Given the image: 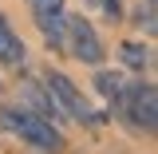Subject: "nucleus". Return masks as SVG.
Wrapping results in <instances>:
<instances>
[{"label":"nucleus","instance_id":"obj_1","mask_svg":"<svg viewBox=\"0 0 158 154\" xmlns=\"http://www.w3.org/2000/svg\"><path fill=\"white\" fill-rule=\"evenodd\" d=\"M0 127L8 131V135L24 138L28 146H36L44 154H63V135H59L56 123H48V119L32 115L28 107H20V103H0Z\"/></svg>","mask_w":158,"mask_h":154},{"label":"nucleus","instance_id":"obj_2","mask_svg":"<svg viewBox=\"0 0 158 154\" xmlns=\"http://www.w3.org/2000/svg\"><path fill=\"white\" fill-rule=\"evenodd\" d=\"M115 111L118 119L135 131V135H154V123H158V95H154V83H123V91L115 99Z\"/></svg>","mask_w":158,"mask_h":154},{"label":"nucleus","instance_id":"obj_3","mask_svg":"<svg viewBox=\"0 0 158 154\" xmlns=\"http://www.w3.org/2000/svg\"><path fill=\"white\" fill-rule=\"evenodd\" d=\"M44 87H48V95L56 99V107H59L67 119H75V123H83V127H103V115L87 103V95H83L63 71H56V67L44 71Z\"/></svg>","mask_w":158,"mask_h":154},{"label":"nucleus","instance_id":"obj_4","mask_svg":"<svg viewBox=\"0 0 158 154\" xmlns=\"http://www.w3.org/2000/svg\"><path fill=\"white\" fill-rule=\"evenodd\" d=\"M63 48L79 63H87V67H99L107 59V48H103L99 32L91 28V20H83V16H67L63 20Z\"/></svg>","mask_w":158,"mask_h":154},{"label":"nucleus","instance_id":"obj_5","mask_svg":"<svg viewBox=\"0 0 158 154\" xmlns=\"http://www.w3.org/2000/svg\"><path fill=\"white\" fill-rule=\"evenodd\" d=\"M20 107H28L32 115L48 119V123H59V115H63L56 107V99L48 95V87H36V83H24V87H20Z\"/></svg>","mask_w":158,"mask_h":154},{"label":"nucleus","instance_id":"obj_6","mask_svg":"<svg viewBox=\"0 0 158 154\" xmlns=\"http://www.w3.org/2000/svg\"><path fill=\"white\" fill-rule=\"evenodd\" d=\"M28 63V48L16 36V28L0 16V67H24Z\"/></svg>","mask_w":158,"mask_h":154},{"label":"nucleus","instance_id":"obj_7","mask_svg":"<svg viewBox=\"0 0 158 154\" xmlns=\"http://www.w3.org/2000/svg\"><path fill=\"white\" fill-rule=\"evenodd\" d=\"M118 59L127 63V71H150V63H154V52H150V44H142V40H123L118 44Z\"/></svg>","mask_w":158,"mask_h":154},{"label":"nucleus","instance_id":"obj_8","mask_svg":"<svg viewBox=\"0 0 158 154\" xmlns=\"http://www.w3.org/2000/svg\"><path fill=\"white\" fill-rule=\"evenodd\" d=\"M40 28V36L48 40V48H56V52H63V20H67V12H52V16H32Z\"/></svg>","mask_w":158,"mask_h":154},{"label":"nucleus","instance_id":"obj_9","mask_svg":"<svg viewBox=\"0 0 158 154\" xmlns=\"http://www.w3.org/2000/svg\"><path fill=\"white\" fill-rule=\"evenodd\" d=\"M123 83H127V79L118 75V71H103V67L95 71V87H99V95L107 99V103H115V99H118V91H123Z\"/></svg>","mask_w":158,"mask_h":154},{"label":"nucleus","instance_id":"obj_10","mask_svg":"<svg viewBox=\"0 0 158 154\" xmlns=\"http://www.w3.org/2000/svg\"><path fill=\"white\" fill-rule=\"evenodd\" d=\"M32 8V16H52V12H63V0H24Z\"/></svg>","mask_w":158,"mask_h":154},{"label":"nucleus","instance_id":"obj_11","mask_svg":"<svg viewBox=\"0 0 158 154\" xmlns=\"http://www.w3.org/2000/svg\"><path fill=\"white\" fill-rule=\"evenodd\" d=\"M103 12H107L111 20H118L123 16V0H103Z\"/></svg>","mask_w":158,"mask_h":154},{"label":"nucleus","instance_id":"obj_12","mask_svg":"<svg viewBox=\"0 0 158 154\" xmlns=\"http://www.w3.org/2000/svg\"><path fill=\"white\" fill-rule=\"evenodd\" d=\"M0 95H4V83H0Z\"/></svg>","mask_w":158,"mask_h":154}]
</instances>
